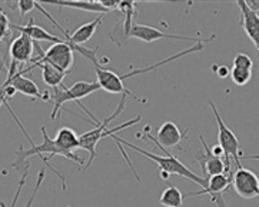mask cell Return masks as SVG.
Listing matches in <instances>:
<instances>
[{
	"label": "cell",
	"mask_w": 259,
	"mask_h": 207,
	"mask_svg": "<svg viewBox=\"0 0 259 207\" xmlns=\"http://www.w3.org/2000/svg\"><path fill=\"white\" fill-rule=\"evenodd\" d=\"M186 136H188V130L181 132L174 122H165L159 127L156 140L163 149H172L184 140Z\"/></svg>",
	"instance_id": "9a60e30c"
},
{
	"label": "cell",
	"mask_w": 259,
	"mask_h": 207,
	"mask_svg": "<svg viewBox=\"0 0 259 207\" xmlns=\"http://www.w3.org/2000/svg\"><path fill=\"white\" fill-rule=\"evenodd\" d=\"M231 79L236 86H245L251 82L252 70L248 69H239V67H232L231 69Z\"/></svg>",
	"instance_id": "603a6c76"
},
{
	"label": "cell",
	"mask_w": 259,
	"mask_h": 207,
	"mask_svg": "<svg viewBox=\"0 0 259 207\" xmlns=\"http://www.w3.org/2000/svg\"><path fill=\"white\" fill-rule=\"evenodd\" d=\"M217 75L219 77H228V76H231V69L226 66L217 67Z\"/></svg>",
	"instance_id": "83f0119b"
},
{
	"label": "cell",
	"mask_w": 259,
	"mask_h": 207,
	"mask_svg": "<svg viewBox=\"0 0 259 207\" xmlns=\"http://www.w3.org/2000/svg\"><path fill=\"white\" fill-rule=\"evenodd\" d=\"M12 30H16V32H20V33L26 34L29 36L30 39L33 41H52L53 44L55 43H60V41H66V39H60L58 36H53L49 32H46L43 27L40 26L34 25L33 17L29 20V23L26 26H17V25H12Z\"/></svg>",
	"instance_id": "2e32d148"
},
{
	"label": "cell",
	"mask_w": 259,
	"mask_h": 207,
	"mask_svg": "<svg viewBox=\"0 0 259 207\" xmlns=\"http://www.w3.org/2000/svg\"><path fill=\"white\" fill-rule=\"evenodd\" d=\"M99 89H101V84L98 82H76L70 87H65L63 84L59 87H55L49 93V100L53 103L51 119L52 120L56 119L58 113L65 103H67V101H80V99L88 97L89 94L98 91Z\"/></svg>",
	"instance_id": "3957f363"
},
{
	"label": "cell",
	"mask_w": 259,
	"mask_h": 207,
	"mask_svg": "<svg viewBox=\"0 0 259 207\" xmlns=\"http://www.w3.org/2000/svg\"><path fill=\"white\" fill-rule=\"evenodd\" d=\"M123 15H125V20H123V32H125L126 37H129V33L132 30L134 26V17L136 13V2L134 0H120L119 9Z\"/></svg>",
	"instance_id": "7402d4cb"
},
{
	"label": "cell",
	"mask_w": 259,
	"mask_h": 207,
	"mask_svg": "<svg viewBox=\"0 0 259 207\" xmlns=\"http://www.w3.org/2000/svg\"><path fill=\"white\" fill-rule=\"evenodd\" d=\"M258 15H259V12H258Z\"/></svg>",
	"instance_id": "f546056e"
},
{
	"label": "cell",
	"mask_w": 259,
	"mask_h": 207,
	"mask_svg": "<svg viewBox=\"0 0 259 207\" xmlns=\"http://www.w3.org/2000/svg\"><path fill=\"white\" fill-rule=\"evenodd\" d=\"M49 5L60 6V8H70L76 10H83V12H95L99 15L109 13L106 9L101 5V2H93V0H58V2H45Z\"/></svg>",
	"instance_id": "d6986e66"
},
{
	"label": "cell",
	"mask_w": 259,
	"mask_h": 207,
	"mask_svg": "<svg viewBox=\"0 0 259 207\" xmlns=\"http://www.w3.org/2000/svg\"><path fill=\"white\" fill-rule=\"evenodd\" d=\"M95 72H96V77L98 80L96 82L101 84V89L109 91V93H122V94H129L132 96L135 100L138 101H142L146 103L145 99H139L136 94H134L129 89H126L125 84L119 80V75L115 73L113 70H108V69H103L102 66H95Z\"/></svg>",
	"instance_id": "8fae6325"
},
{
	"label": "cell",
	"mask_w": 259,
	"mask_h": 207,
	"mask_svg": "<svg viewBox=\"0 0 259 207\" xmlns=\"http://www.w3.org/2000/svg\"><path fill=\"white\" fill-rule=\"evenodd\" d=\"M127 39H139V40L152 43V41L160 40V39H175V40H191L198 43L201 41V37H191V36H179V34L165 33L162 30H159L156 27H151L146 25H134L132 30L129 33Z\"/></svg>",
	"instance_id": "9c48e42d"
},
{
	"label": "cell",
	"mask_w": 259,
	"mask_h": 207,
	"mask_svg": "<svg viewBox=\"0 0 259 207\" xmlns=\"http://www.w3.org/2000/svg\"><path fill=\"white\" fill-rule=\"evenodd\" d=\"M210 151H212V154H213V156H217V158H221V156L224 154V151H222V149H221V146H219V144L213 146V147L210 149Z\"/></svg>",
	"instance_id": "f1b7e54d"
},
{
	"label": "cell",
	"mask_w": 259,
	"mask_h": 207,
	"mask_svg": "<svg viewBox=\"0 0 259 207\" xmlns=\"http://www.w3.org/2000/svg\"><path fill=\"white\" fill-rule=\"evenodd\" d=\"M73 51L75 50L67 41L55 43L49 47V50H46L45 56L39 63H49L59 70L69 73L70 67L73 66Z\"/></svg>",
	"instance_id": "ba28073f"
},
{
	"label": "cell",
	"mask_w": 259,
	"mask_h": 207,
	"mask_svg": "<svg viewBox=\"0 0 259 207\" xmlns=\"http://www.w3.org/2000/svg\"><path fill=\"white\" fill-rule=\"evenodd\" d=\"M229 186H232V173L231 174H218L213 177L208 179V186L201 191H192L188 193L185 196L186 197H192V196H209L210 201L215 203L217 207H228L224 199V193H225Z\"/></svg>",
	"instance_id": "8992f818"
},
{
	"label": "cell",
	"mask_w": 259,
	"mask_h": 207,
	"mask_svg": "<svg viewBox=\"0 0 259 207\" xmlns=\"http://www.w3.org/2000/svg\"><path fill=\"white\" fill-rule=\"evenodd\" d=\"M42 144H39V146L34 144V146H32V149L29 150H23V147H20V149L17 150V159L13 162V167H15V169H19V165L23 163L27 158H30V156H39L40 159H43V154H49V160H51L53 156H63V158H66L69 159V160L77 163V165L83 166V159L79 158L75 151H65V150H62L59 147L58 144H56V141H55V139H51V137L48 136L46 127H42Z\"/></svg>",
	"instance_id": "5b68a950"
},
{
	"label": "cell",
	"mask_w": 259,
	"mask_h": 207,
	"mask_svg": "<svg viewBox=\"0 0 259 207\" xmlns=\"http://www.w3.org/2000/svg\"><path fill=\"white\" fill-rule=\"evenodd\" d=\"M234 67L252 70V67H253V60H252L246 53H236V56L234 58Z\"/></svg>",
	"instance_id": "d4e9b609"
},
{
	"label": "cell",
	"mask_w": 259,
	"mask_h": 207,
	"mask_svg": "<svg viewBox=\"0 0 259 207\" xmlns=\"http://www.w3.org/2000/svg\"><path fill=\"white\" fill-rule=\"evenodd\" d=\"M236 5L239 6L241 13H242V22H241L242 29L245 30L246 36L251 39L255 49L258 50L259 53V15L248 8L245 0H238Z\"/></svg>",
	"instance_id": "7c38bea8"
},
{
	"label": "cell",
	"mask_w": 259,
	"mask_h": 207,
	"mask_svg": "<svg viewBox=\"0 0 259 207\" xmlns=\"http://www.w3.org/2000/svg\"><path fill=\"white\" fill-rule=\"evenodd\" d=\"M184 200L185 196L182 191L174 184H167L166 189L160 194L159 203L165 207H184Z\"/></svg>",
	"instance_id": "44dd1931"
},
{
	"label": "cell",
	"mask_w": 259,
	"mask_h": 207,
	"mask_svg": "<svg viewBox=\"0 0 259 207\" xmlns=\"http://www.w3.org/2000/svg\"><path fill=\"white\" fill-rule=\"evenodd\" d=\"M113 140L116 141L117 147H119V150H120V153H122V156L126 159V163L129 165V167L132 169V173L135 174V177L138 179V180H141L139 179V176H138V173H136V170H135V167L132 166V163H131V160H129V158L126 156L125 150H123V146H126V147H129V149L135 150L136 153H139V154H143L145 158L151 159V160H153L156 165H158V167L160 169V177L163 179V180H167L169 179V176L170 174H176V176H181V177H186V179H189V180H192L193 183H196V184H199L202 189H205L206 186H208V179L209 177H201V176H198V174H195L189 169V167H186V166L181 162V160H178V159L170 153V151H167L166 149H163L160 144L158 143V140L152 136L151 133V127L149 126H145V134H136V137H142V139H149V140L153 143V144H156V147H159V149L162 150V151H165V158L163 156H159V154H155V153H151V151H146V150L141 149V147H138V146H135V144H132V143H129V141L123 140V139H120V137H117V136H115V134H112L110 136Z\"/></svg>",
	"instance_id": "6da1fadb"
},
{
	"label": "cell",
	"mask_w": 259,
	"mask_h": 207,
	"mask_svg": "<svg viewBox=\"0 0 259 207\" xmlns=\"http://www.w3.org/2000/svg\"><path fill=\"white\" fill-rule=\"evenodd\" d=\"M209 106H210L212 112H213V116L217 119L218 144L221 146V149L224 151L225 165L228 172L232 173L231 172V158L234 159L235 165L238 166V167H242V165H241V149H242V144H241L239 139L236 137V134L232 132V129H229L228 124L222 120V117L219 115L217 106L212 101H209Z\"/></svg>",
	"instance_id": "277c9868"
},
{
	"label": "cell",
	"mask_w": 259,
	"mask_h": 207,
	"mask_svg": "<svg viewBox=\"0 0 259 207\" xmlns=\"http://www.w3.org/2000/svg\"><path fill=\"white\" fill-rule=\"evenodd\" d=\"M202 144H203V149L205 153L198 156V162L201 163L202 172H203V177H213L218 174H231L228 172L225 165V160H222L221 158H217L212 154V151L208 147L206 141L203 139V136H201Z\"/></svg>",
	"instance_id": "4fadbf2b"
},
{
	"label": "cell",
	"mask_w": 259,
	"mask_h": 207,
	"mask_svg": "<svg viewBox=\"0 0 259 207\" xmlns=\"http://www.w3.org/2000/svg\"><path fill=\"white\" fill-rule=\"evenodd\" d=\"M77 103V106L82 109L83 112H86L89 117H92L93 122L96 123V126L93 127V130L91 132H86L83 134H80L79 136V141H80V149H84L88 153H89V160H88V163L84 166L83 169H89L91 166L93 165V162H95V159L98 158V154H96V146H98V143L102 140V139H105V137H110L112 134H115L116 132H120V130H123L126 127H131V126H134V124L139 123L141 122V116H136L134 120H129V122H126V123H122L116 126V127H113V129H108L109 123L112 122V120H115L116 117H119L123 112H125L126 109V94L122 96V99H120V103L117 105V108L115 109V112L112 113V115H109L103 122H99L96 117L93 116L92 113L88 110V109L84 108L83 105L80 103V101H76Z\"/></svg>",
	"instance_id": "7a4b0ae2"
},
{
	"label": "cell",
	"mask_w": 259,
	"mask_h": 207,
	"mask_svg": "<svg viewBox=\"0 0 259 207\" xmlns=\"http://www.w3.org/2000/svg\"><path fill=\"white\" fill-rule=\"evenodd\" d=\"M34 67H40L42 69V77H43V82L46 83L48 86H51V87H59V86H62L63 84V79L66 77L67 73L65 72H62V70H59L55 66H52L49 63H36V65H30L29 67H26V69H20V72H17V73H20V75H25L27 72H30V70H33Z\"/></svg>",
	"instance_id": "ac0fdd59"
},
{
	"label": "cell",
	"mask_w": 259,
	"mask_h": 207,
	"mask_svg": "<svg viewBox=\"0 0 259 207\" xmlns=\"http://www.w3.org/2000/svg\"><path fill=\"white\" fill-rule=\"evenodd\" d=\"M10 22H9L8 16L5 15V12L0 9V41L2 40H6V37L10 36V30H12V27H10ZM3 58H2V53H0V69L3 67Z\"/></svg>",
	"instance_id": "cb8c5ba5"
},
{
	"label": "cell",
	"mask_w": 259,
	"mask_h": 207,
	"mask_svg": "<svg viewBox=\"0 0 259 207\" xmlns=\"http://www.w3.org/2000/svg\"><path fill=\"white\" fill-rule=\"evenodd\" d=\"M5 86H12L16 91L25 94V96H29L32 99H45V96L42 94V91L39 90L37 84L32 79L20 75V73H16L10 80H6Z\"/></svg>",
	"instance_id": "e0dca14e"
},
{
	"label": "cell",
	"mask_w": 259,
	"mask_h": 207,
	"mask_svg": "<svg viewBox=\"0 0 259 207\" xmlns=\"http://www.w3.org/2000/svg\"><path fill=\"white\" fill-rule=\"evenodd\" d=\"M232 187L242 199L259 197V177L249 169L238 167L232 173Z\"/></svg>",
	"instance_id": "52a82bcc"
},
{
	"label": "cell",
	"mask_w": 259,
	"mask_h": 207,
	"mask_svg": "<svg viewBox=\"0 0 259 207\" xmlns=\"http://www.w3.org/2000/svg\"><path fill=\"white\" fill-rule=\"evenodd\" d=\"M55 141L59 147L65 151H75L76 149H80L79 136L70 127H62L56 134Z\"/></svg>",
	"instance_id": "ffe728a7"
},
{
	"label": "cell",
	"mask_w": 259,
	"mask_h": 207,
	"mask_svg": "<svg viewBox=\"0 0 259 207\" xmlns=\"http://www.w3.org/2000/svg\"><path fill=\"white\" fill-rule=\"evenodd\" d=\"M103 17H105V15H99V16L96 17L95 20H92V22L84 23V25H82L80 27H77L72 34L67 33L66 36H65V37H66V41L73 47V50H76L77 46H83L84 43H88V41L92 39V36L95 34V32H96V29L101 26Z\"/></svg>",
	"instance_id": "5bb4252c"
},
{
	"label": "cell",
	"mask_w": 259,
	"mask_h": 207,
	"mask_svg": "<svg viewBox=\"0 0 259 207\" xmlns=\"http://www.w3.org/2000/svg\"><path fill=\"white\" fill-rule=\"evenodd\" d=\"M45 169H42L40 172H39V176H37V182H36V186H34V190L33 193H32V196H30V199H29V201L26 203L25 207H32V204H33L34 201V197H36V194H37V191H39V189H40V186H42L43 180H45Z\"/></svg>",
	"instance_id": "4316f807"
},
{
	"label": "cell",
	"mask_w": 259,
	"mask_h": 207,
	"mask_svg": "<svg viewBox=\"0 0 259 207\" xmlns=\"http://www.w3.org/2000/svg\"><path fill=\"white\" fill-rule=\"evenodd\" d=\"M33 51L34 41L23 33L16 36L13 40L10 41V46H9V56H10V60L13 65L32 63Z\"/></svg>",
	"instance_id": "30bf717a"
},
{
	"label": "cell",
	"mask_w": 259,
	"mask_h": 207,
	"mask_svg": "<svg viewBox=\"0 0 259 207\" xmlns=\"http://www.w3.org/2000/svg\"><path fill=\"white\" fill-rule=\"evenodd\" d=\"M17 8L20 10V17H23L27 13H30L33 9H36V2L34 0H19Z\"/></svg>",
	"instance_id": "484cf974"
}]
</instances>
